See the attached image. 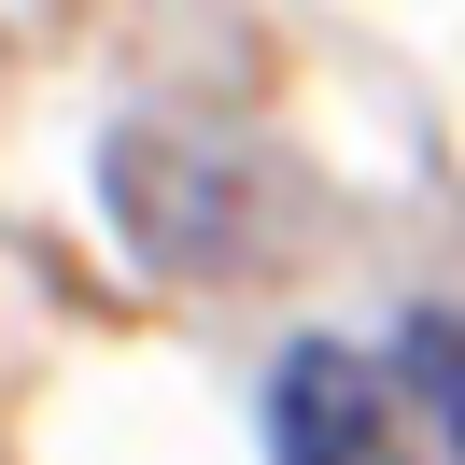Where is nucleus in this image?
Wrapping results in <instances>:
<instances>
[{"label":"nucleus","instance_id":"obj_1","mask_svg":"<svg viewBox=\"0 0 465 465\" xmlns=\"http://www.w3.org/2000/svg\"><path fill=\"white\" fill-rule=\"evenodd\" d=\"M268 451L282 465H409V423H395V367L339 339H296L282 381H268Z\"/></svg>","mask_w":465,"mask_h":465},{"label":"nucleus","instance_id":"obj_2","mask_svg":"<svg viewBox=\"0 0 465 465\" xmlns=\"http://www.w3.org/2000/svg\"><path fill=\"white\" fill-rule=\"evenodd\" d=\"M114 212L142 226V254L155 268H226L240 254V170L226 155H198V142H114Z\"/></svg>","mask_w":465,"mask_h":465},{"label":"nucleus","instance_id":"obj_3","mask_svg":"<svg viewBox=\"0 0 465 465\" xmlns=\"http://www.w3.org/2000/svg\"><path fill=\"white\" fill-rule=\"evenodd\" d=\"M395 381H409V409L465 451V311H409L395 324Z\"/></svg>","mask_w":465,"mask_h":465}]
</instances>
